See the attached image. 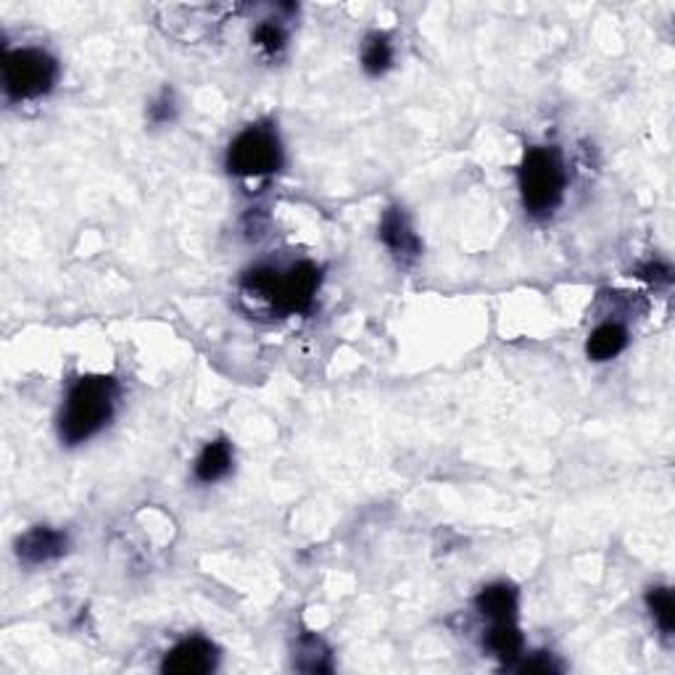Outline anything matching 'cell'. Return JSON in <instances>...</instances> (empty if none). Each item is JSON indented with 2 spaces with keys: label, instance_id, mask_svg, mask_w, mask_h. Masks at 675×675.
<instances>
[{
  "label": "cell",
  "instance_id": "6da1fadb",
  "mask_svg": "<svg viewBox=\"0 0 675 675\" xmlns=\"http://www.w3.org/2000/svg\"><path fill=\"white\" fill-rule=\"evenodd\" d=\"M320 288V269L309 262L291 267L285 275L277 269H254L243 277V293L248 298L264 301L280 314H306L312 309Z\"/></svg>",
  "mask_w": 675,
  "mask_h": 675
},
{
  "label": "cell",
  "instance_id": "7a4b0ae2",
  "mask_svg": "<svg viewBox=\"0 0 675 675\" xmlns=\"http://www.w3.org/2000/svg\"><path fill=\"white\" fill-rule=\"evenodd\" d=\"M114 404H117V383H114V378L90 375V378L77 380L69 396H66L64 412H61V438L69 446L93 438L111 420Z\"/></svg>",
  "mask_w": 675,
  "mask_h": 675
},
{
  "label": "cell",
  "instance_id": "3957f363",
  "mask_svg": "<svg viewBox=\"0 0 675 675\" xmlns=\"http://www.w3.org/2000/svg\"><path fill=\"white\" fill-rule=\"evenodd\" d=\"M520 190L530 214H549L565 193V169L554 148H530L520 167Z\"/></svg>",
  "mask_w": 675,
  "mask_h": 675
},
{
  "label": "cell",
  "instance_id": "277c9868",
  "mask_svg": "<svg viewBox=\"0 0 675 675\" xmlns=\"http://www.w3.org/2000/svg\"><path fill=\"white\" fill-rule=\"evenodd\" d=\"M56 74H59L56 59L40 48H16L3 59V88L14 101L45 95L53 88Z\"/></svg>",
  "mask_w": 675,
  "mask_h": 675
},
{
  "label": "cell",
  "instance_id": "5b68a950",
  "mask_svg": "<svg viewBox=\"0 0 675 675\" xmlns=\"http://www.w3.org/2000/svg\"><path fill=\"white\" fill-rule=\"evenodd\" d=\"M283 164L280 140L269 127H248L230 143L227 151V169L238 177H267L275 175Z\"/></svg>",
  "mask_w": 675,
  "mask_h": 675
},
{
  "label": "cell",
  "instance_id": "8992f818",
  "mask_svg": "<svg viewBox=\"0 0 675 675\" xmlns=\"http://www.w3.org/2000/svg\"><path fill=\"white\" fill-rule=\"evenodd\" d=\"M217 668V649L201 636L185 639L161 662V670L169 675H204Z\"/></svg>",
  "mask_w": 675,
  "mask_h": 675
},
{
  "label": "cell",
  "instance_id": "52a82bcc",
  "mask_svg": "<svg viewBox=\"0 0 675 675\" xmlns=\"http://www.w3.org/2000/svg\"><path fill=\"white\" fill-rule=\"evenodd\" d=\"M380 238L388 248H391L393 254L399 256V259H417L422 251V243L417 238V233L409 225L407 214L399 209V206H391V209L383 214V222H380Z\"/></svg>",
  "mask_w": 675,
  "mask_h": 675
},
{
  "label": "cell",
  "instance_id": "ba28073f",
  "mask_svg": "<svg viewBox=\"0 0 675 675\" xmlns=\"http://www.w3.org/2000/svg\"><path fill=\"white\" fill-rule=\"evenodd\" d=\"M66 536L53 528H43L37 525L30 533H24L19 541H16V554L27 565H43V562H51V559H59L66 552Z\"/></svg>",
  "mask_w": 675,
  "mask_h": 675
},
{
  "label": "cell",
  "instance_id": "9c48e42d",
  "mask_svg": "<svg viewBox=\"0 0 675 675\" xmlns=\"http://www.w3.org/2000/svg\"><path fill=\"white\" fill-rule=\"evenodd\" d=\"M475 607L483 617H488L491 623H501V620H517V591L509 583H491L478 594Z\"/></svg>",
  "mask_w": 675,
  "mask_h": 675
},
{
  "label": "cell",
  "instance_id": "30bf717a",
  "mask_svg": "<svg viewBox=\"0 0 675 675\" xmlns=\"http://www.w3.org/2000/svg\"><path fill=\"white\" fill-rule=\"evenodd\" d=\"M625 346H628V330L617 322H604L588 335L586 354L594 362H607V359H615Z\"/></svg>",
  "mask_w": 675,
  "mask_h": 675
},
{
  "label": "cell",
  "instance_id": "8fae6325",
  "mask_svg": "<svg viewBox=\"0 0 675 675\" xmlns=\"http://www.w3.org/2000/svg\"><path fill=\"white\" fill-rule=\"evenodd\" d=\"M230 467H233V446L225 438H219L201 451L196 462V478L201 483H214V480L225 478Z\"/></svg>",
  "mask_w": 675,
  "mask_h": 675
},
{
  "label": "cell",
  "instance_id": "7c38bea8",
  "mask_svg": "<svg viewBox=\"0 0 675 675\" xmlns=\"http://www.w3.org/2000/svg\"><path fill=\"white\" fill-rule=\"evenodd\" d=\"M488 649L504 662H512L523 652V636L517 628L515 620H501V623H491V631L486 636Z\"/></svg>",
  "mask_w": 675,
  "mask_h": 675
},
{
  "label": "cell",
  "instance_id": "4fadbf2b",
  "mask_svg": "<svg viewBox=\"0 0 675 675\" xmlns=\"http://www.w3.org/2000/svg\"><path fill=\"white\" fill-rule=\"evenodd\" d=\"M393 61V48H391V40L385 35H370L367 37V43H364L362 48V64L364 69L370 74H383L388 66H391Z\"/></svg>",
  "mask_w": 675,
  "mask_h": 675
},
{
  "label": "cell",
  "instance_id": "5bb4252c",
  "mask_svg": "<svg viewBox=\"0 0 675 675\" xmlns=\"http://www.w3.org/2000/svg\"><path fill=\"white\" fill-rule=\"evenodd\" d=\"M646 604H649V610H652L654 623L660 625L665 636H670L675 628L673 591H670V588H652V591L646 594Z\"/></svg>",
  "mask_w": 675,
  "mask_h": 675
},
{
  "label": "cell",
  "instance_id": "9a60e30c",
  "mask_svg": "<svg viewBox=\"0 0 675 675\" xmlns=\"http://www.w3.org/2000/svg\"><path fill=\"white\" fill-rule=\"evenodd\" d=\"M254 43L262 48L264 53H269V56H275V53H280L285 48V32L280 24H272V22H264L256 27L254 32Z\"/></svg>",
  "mask_w": 675,
  "mask_h": 675
},
{
  "label": "cell",
  "instance_id": "2e32d148",
  "mask_svg": "<svg viewBox=\"0 0 675 675\" xmlns=\"http://www.w3.org/2000/svg\"><path fill=\"white\" fill-rule=\"evenodd\" d=\"M301 652H304L306 657H312V662L306 665V670H312V673H327V670H330V662H327V652L325 646H322V641L304 639L301 641Z\"/></svg>",
  "mask_w": 675,
  "mask_h": 675
},
{
  "label": "cell",
  "instance_id": "e0dca14e",
  "mask_svg": "<svg viewBox=\"0 0 675 675\" xmlns=\"http://www.w3.org/2000/svg\"><path fill=\"white\" fill-rule=\"evenodd\" d=\"M151 119L153 122H169V119L175 117V95H172V90H161V95L153 101L151 106Z\"/></svg>",
  "mask_w": 675,
  "mask_h": 675
},
{
  "label": "cell",
  "instance_id": "ac0fdd59",
  "mask_svg": "<svg viewBox=\"0 0 675 675\" xmlns=\"http://www.w3.org/2000/svg\"><path fill=\"white\" fill-rule=\"evenodd\" d=\"M517 670H520V673H557L559 668L554 665L549 654H533L530 660L520 662V665H517Z\"/></svg>",
  "mask_w": 675,
  "mask_h": 675
},
{
  "label": "cell",
  "instance_id": "d6986e66",
  "mask_svg": "<svg viewBox=\"0 0 675 675\" xmlns=\"http://www.w3.org/2000/svg\"><path fill=\"white\" fill-rule=\"evenodd\" d=\"M644 280H652V283H668L670 280V267H665V264H646L644 269L639 272Z\"/></svg>",
  "mask_w": 675,
  "mask_h": 675
}]
</instances>
